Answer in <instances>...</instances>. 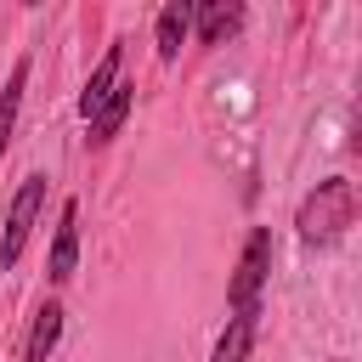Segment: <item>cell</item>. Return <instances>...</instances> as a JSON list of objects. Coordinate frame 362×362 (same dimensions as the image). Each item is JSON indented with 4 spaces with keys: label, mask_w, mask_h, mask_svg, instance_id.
I'll list each match as a JSON object with an SVG mask.
<instances>
[{
    "label": "cell",
    "mask_w": 362,
    "mask_h": 362,
    "mask_svg": "<svg viewBox=\"0 0 362 362\" xmlns=\"http://www.w3.org/2000/svg\"><path fill=\"white\" fill-rule=\"evenodd\" d=\"M187 28H192V6H187V0H170V6L158 11V57H164V62H175V57H181Z\"/></svg>",
    "instance_id": "obj_10"
},
{
    "label": "cell",
    "mask_w": 362,
    "mask_h": 362,
    "mask_svg": "<svg viewBox=\"0 0 362 362\" xmlns=\"http://www.w3.org/2000/svg\"><path fill=\"white\" fill-rule=\"evenodd\" d=\"M351 221H356V187L345 175L317 181V192L300 204V238L305 243H334Z\"/></svg>",
    "instance_id": "obj_1"
},
{
    "label": "cell",
    "mask_w": 362,
    "mask_h": 362,
    "mask_svg": "<svg viewBox=\"0 0 362 362\" xmlns=\"http://www.w3.org/2000/svg\"><path fill=\"white\" fill-rule=\"evenodd\" d=\"M130 102H136V85H124V79H119V90L90 113V141H113V136L124 130V119H130Z\"/></svg>",
    "instance_id": "obj_7"
},
{
    "label": "cell",
    "mask_w": 362,
    "mask_h": 362,
    "mask_svg": "<svg viewBox=\"0 0 362 362\" xmlns=\"http://www.w3.org/2000/svg\"><path fill=\"white\" fill-rule=\"evenodd\" d=\"M249 345H255V311H232V322L221 328L209 362H249Z\"/></svg>",
    "instance_id": "obj_9"
},
{
    "label": "cell",
    "mask_w": 362,
    "mask_h": 362,
    "mask_svg": "<svg viewBox=\"0 0 362 362\" xmlns=\"http://www.w3.org/2000/svg\"><path fill=\"white\" fill-rule=\"evenodd\" d=\"M74 260H79V204L68 198L57 215V238H51V283H68Z\"/></svg>",
    "instance_id": "obj_4"
},
{
    "label": "cell",
    "mask_w": 362,
    "mask_h": 362,
    "mask_svg": "<svg viewBox=\"0 0 362 362\" xmlns=\"http://www.w3.org/2000/svg\"><path fill=\"white\" fill-rule=\"evenodd\" d=\"M192 23H198V40L204 45H221L226 34H238L243 6H192Z\"/></svg>",
    "instance_id": "obj_11"
},
{
    "label": "cell",
    "mask_w": 362,
    "mask_h": 362,
    "mask_svg": "<svg viewBox=\"0 0 362 362\" xmlns=\"http://www.w3.org/2000/svg\"><path fill=\"white\" fill-rule=\"evenodd\" d=\"M57 339H62V305H57V300H45V305L34 311V328H28L23 362H45V356L57 351Z\"/></svg>",
    "instance_id": "obj_6"
},
{
    "label": "cell",
    "mask_w": 362,
    "mask_h": 362,
    "mask_svg": "<svg viewBox=\"0 0 362 362\" xmlns=\"http://www.w3.org/2000/svg\"><path fill=\"white\" fill-rule=\"evenodd\" d=\"M119 74H124V45H107V57L96 62L90 85L79 90V113H85V119H90V113H96V107H102V102L119 90Z\"/></svg>",
    "instance_id": "obj_5"
},
{
    "label": "cell",
    "mask_w": 362,
    "mask_h": 362,
    "mask_svg": "<svg viewBox=\"0 0 362 362\" xmlns=\"http://www.w3.org/2000/svg\"><path fill=\"white\" fill-rule=\"evenodd\" d=\"M23 90H28V57H23V62H11V74H6V85H0V153L11 147V130H17Z\"/></svg>",
    "instance_id": "obj_8"
},
{
    "label": "cell",
    "mask_w": 362,
    "mask_h": 362,
    "mask_svg": "<svg viewBox=\"0 0 362 362\" xmlns=\"http://www.w3.org/2000/svg\"><path fill=\"white\" fill-rule=\"evenodd\" d=\"M40 209H45V175H23V187L11 198V215H6V232H0V266H17V255H23V243H28L34 221H40Z\"/></svg>",
    "instance_id": "obj_3"
},
{
    "label": "cell",
    "mask_w": 362,
    "mask_h": 362,
    "mask_svg": "<svg viewBox=\"0 0 362 362\" xmlns=\"http://www.w3.org/2000/svg\"><path fill=\"white\" fill-rule=\"evenodd\" d=\"M266 272H272V226H255V232H249V243H243V255H238L232 288H226L232 311H255V305H260Z\"/></svg>",
    "instance_id": "obj_2"
}]
</instances>
